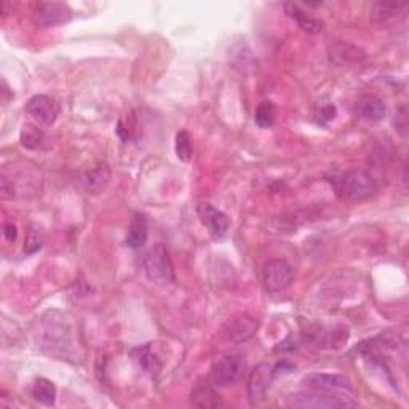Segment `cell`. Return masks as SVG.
Segmentation results:
<instances>
[{
    "label": "cell",
    "instance_id": "obj_1",
    "mask_svg": "<svg viewBox=\"0 0 409 409\" xmlns=\"http://www.w3.org/2000/svg\"><path fill=\"white\" fill-rule=\"evenodd\" d=\"M333 184L337 197L346 201H361L371 199L377 192V184L363 170H347L341 175H334Z\"/></svg>",
    "mask_w": 409,
    "mask_h": 409
},
{
    "label": "cell",
    "instance_id": "obj_2",
    "mask_svg": "<svg viewBox=\"0 0 409 409\" xmlns=\"http://www.w3.org/2000/svg\"><path fill=\"white\" fill-rule=\"evenodd\" d=\"M287 405L294 409H347L357 408L358 401H355L347 394L310 389L288 395Z\"/></svg>",
    "mask_w": 409,
    "mask_h": 409
},
{
    "label": "cell",
    "instance_id": "obj_3",
    "mask_svg": "<svg viewBox=\"0 0 409 409\" xmlns=\"http://www.w3.org/2000/svg\"><path fill=\"white\" fill-rule=\"evenodd\" d=\"M144 272L152 283L170 284L176 280L175 265L170 258V253L163 245L151 248L144 259Z\"/></svg>",
    "mask_w": 409,
    "mask_h": 409
},
{
    "label": "cell",
    "instance_id": "obj_4",
    "mask_svg": "<svg viewBox=\"0 0 409 409\" xmlns=\"http://www.w3.org/2000/svg\"><path fill=\"white\" fill-rule=\"evenodd\" d=\"M264 288L270 293H282L291 287L294 270L284 259H270L264 264L260 272Z\"/></svg>",
    "mask_w": 409,
    "mask_h": 409
},
{
    "label": "cell",
    "instance_id": "obj_5",
    "mask_svg": "<svg viewBox=\"0 0 409 409\" xmlns=\"http://www.w3.org/2000/svg\"><path fill=\"white\" fill-rule=\"evenodd\" d=\"M73 20V10L63 2H39L34 10V23L39 27L63 26Z\"/></svg>",
    "mask_w": 409,
    "mask_h": 409
},
{
    "label": "cell",
    "instance_id": "obj_6",
    "mask_svg": "<svg viewBox=\"0 0 409 409\" xmlns=\"http://www.w3.org/2000/svg\"><path fill=\"white\" fill-rule=\"evenodd\" d=\"M27 115L32 118V122L37 127H51L56 122L59 115V108L46 94H35L26 103Z\"/></svg>",
    "mask_w": 409,
    "mask_h": 409
},
{
    "label": "cell",
    "instance_id": "obj_7",
    "mask_svg": "<svg viewBox=\"0 0 409 409\" xmlns=\"http://www.w3.org/2000/svg\"><path fill=\"white\" fill-rule=\"evenodd\" d=\"M241 371V358L239 355H224L211 367L210 382L215 387H229L232 385Z\"/></svg>",
    "mask_w": 409,
    "mask_h": 409
},
{
    "label": "cell",
    "instance_id": "obj_8",
    "mask_svg": "<svg viewBox=\"0 0 409 409\" xmlns=\"http://www.w3.org/2000/svg\"><path fill=\"white\" fill-rule=\"evenodd\" d=\"M304 382L309 389L325 390V392H337V394H352V384L348 377L342 375H326V372H313L304 377Z\"/></svg>",
    "mask_w": 409,
    "mask_h": 409
},
{
    "label": "cell",
    "instance_id": "obj_9",
    "mask_svg": "<svg viewBox=\"0 0 409 409\" xmlns=\"http://www.w3.org/2000/svg\"><path fill=\"white\" fill-rule=\"evenodd\" d=\"M197 215L200 218L201 224L208 229V232L213 237L221 239V237L227 234V230L230 227V221L226 213L215 208V206L210 203H200L197 206Z\"/></svg>",
    "mask_w": 409,
    "mask_h": 409
},
{
    "label": "cell",
    "instance_id": "obj_10",
    "mask_svg": "<svg viewBox=\"0 0 409 409\" xmlns=\"http://www.w3.org/2000/svg\"><path fill=\"white\" fill-rule=\"evenodd\" d=\"M274 379V366L269 363H260L254 367L250 379H248V395L251 403H259L265 398V394Z\"/></svg>",
    "mask_w": 409,
    "mask_h": 409
},
{
    "label": "cell",
    "instance_id": "obj_11",
    "mask_svg": "<svg viewBox=\"0 0 409 409\" xmlns=\"http://www.w3.org/2000/svg\"><path fill=\"white\" fill-rule=\"evenodd\" d=\"M329 61L337 64V66H351V64H358L366 58V53L360 46L348 42H334L328 49Z\"/></svg>",
    "mask_w": 409,
    "mask_h": 409
},
{
    "label": "cell",
    "instance_id": "obj_12",
    "mask_svg": "<svg viewBox=\"0 0 409 409\" xmlns=\"http://www.w3.org/2000/svg\"><path fill=\"white\" fill-rule=\"evenodd\" d=\"M348 339V331L344 326H333V328H320L315 333H310V341L317 347L322 348H339Z\"/></svg>",
    "mask_w": 409,
    "mask_h": 409
},
{
    "label": "cell",
    "instance_id": "obj_13",
    "mask_svg": "<svg viewBox=\"0 0 409 409\" xmlns=\"http://www.w3.org/2000/svg\"><path fill=\"white\" fill-rule=\"evenodd\" d=\"M387 114L384 99L376 94H363L357 103V115L366 122H381Z\"/></svg>",
    "mask_w": 409,
    "mask_h": 409
},
{
    "label": "cell",
    "instance_id": "obj_14",
    "mask_svg": "<svg viewBox=\"0 0 409 409\" xmlns=\"http://www.w3.org/2000/svg\"><path fill=\"white\" fill-rule=\"evenodd\" d=\"M284 11H287V15L289 18H293L302 31H306L307 34H318L323 31V21H320L318 18H313L312 15L306 13L299 5L284 4Z\"/></svg>",
    "mask_w": 409,
    "mask_h": 409
},
{
    "label": "cell",
    "instance_id": "obj_15",
    "mask_svg": "<svg viewBox=\"0 0 409 409\" xmlns=\"http://www.w3.org/2000/svg\"><path fill=\"white\" fill-rule=\"evenodd\" d=\"M408 11V5L406 4H389V2H377L372 5L371 8V20L375 23H389L394 20H398V18L405 16Z\"/></svg>",
    "mask_w": 409,
    "mask_h": 409
},
{
    "label": "cell",
    "instance_id": "obj_16",
    "mask_svg": "<svg viewBox=\"0 0 409 409\" xmlns=\"http://www.w3.org/2000/svg\"><path fill=\"white\" fill-rule=\"evenodd\" d=\"M191 403L197 408L205 409H215L222 406V401L219 398L218 392L215 390V385L210 384H200L194 389L191 394Z\"/></svg>",
    "mask_w": 409,
    "mask_h": 409
},
{
    "label": "cell",
    "instance_id": "obj_17",
    "mask_svg": "<svg viewBox=\"0 0 409 409\" xmlns=\"http://www.w3.org/2000/svg\"><path fill=\"white\" fill-rule=\"evenodd\" d=\"M147 235H149V227H147L146 218L142 215H134L128 226L127 245L133 250H139L141 246L146 245Z\"/></svg>",
    "mask_w": 409,
    "mask_h": 409
},
{
    "label": "cell",
    "instance_id": "obj_18",
    "mask_svg": "<svg viewBox=\"0 0 409 409\" xmlns=\"http://www.w3.org/2000/svg\"><path fill=\"white\" fill-rule=\"evenodd\" d=\"M111 177V171L108 168V165H98L96 168H93L88 171L84 176V189L88 194H99L103 189L108 186Z\"/></svg>",
    "mask_w": 409,
    "mask_h": 409
},
{
    "label": "cell",
    "instance_id": "obj_19",
    "mask_svg": "<svg viewBox=\"0 0 409 409\" xmlns=\"http://www.w3.org/2000/svg\"><path fill=\"white\" fill-rule=\"evenodd\" d=\"M258 329V322H254L253 318L240 317L235 320H230L226 325V333L234 341H246L248 337L254 334V331Z\"/></svg>",
    "mask_w": 409,
    "mask_h": 409
},
{
    "label": "cell",
    "instance_id": "obj_20",
    "mask_svg": "<svg viewBox=\"0 0 409 409\" xmlns=\"http://www.w3.org/2000/svg\"><path fill=\"white\" fill-rule=\"evenodd\" d=\"M133 358L136 363H138L144 372L151 376H156L157 372L162 370V363L156 357V353L151 351V346H142L133 351Z\"/></svg>",
    "mask_w": 409,
    "mask_h": 409
},
{
    "label": "cell",
    "instance_id": "obj_21",
    "mask_svg": "<svg viewBox=\"0 0 409 409\" xmlns=\"http://www.w3.org/2000/svg\"><path fill=\"white\" fill-rule=\"evenodd\" d=\"M32 395L34 398L37 400L39 403H42V405L46 406H51L55 405V400H56V387L55 384L49 379H37L34 384V389H32Z\"/></svg>",
    "mask_w": 409,
    "mask_h": 409
},
{
    "label": "cell",
    "instance_id": "obj_22",
    "mask_svg": "<svg viewBox=\"0 0 409 409\" xmlns=\"http://www.w3.org/2000/svg\"><path fill=\"white\" fill-rule=\"evenodd\" d=\"M44 243H45L44 227L39 226V224H29L25 240V253L26 254L37 253L40 248L44 246Z\"/></svg>",
    "mask_w": 409,
    "mask_h": 409
},
{
    "label": "cell",
    "instance_id": "obj_23",
    "mask_svg": "<svg viewBox=\"0 0 409 409\" xmlns=\"http://www.w3.org/2000/svg\"><path fill=\"white\" fill-rule=\"evenodd\" d=\"M254 122L259 128H270L275 122V106L272 101H263L258 106L256 114H254Z\"/></svg>",
    "mask_w": 409,
    "mask_h": 409
},
{
    "label": "cell",
    "instance_id": "obj_24",
    "mask_svg": "<svg viewBox=\"0 0 409 409\" xmlns=\"http://www.w3.org/2000/svg\"><path fill=\"white\" fill-rule=\"evenodd\" d=\"M21 144L26 147V149H40L44 144V133L37 125H26L21 132Z\"/></svg>",
    "mask_w": 409,
    "mask_h": 409
},
{
    "label": "cell",
    "instance_id": "obj_25",
    "mask_svg": "<svg viewBox=\"0 0 409 409\" xmlns=\"http://www.w3.org/2000/svg\"><path fill=\"white\" fill-rule=\"evenodd\" d=\"M176 153L182 162H191L192 158V138L186 130L176 134Z\"/></svg>",
    "mask_w": 409,
    "mask_h": 409
},
{
    "label": "cell",
    "instance_id": "obj_26",
    "mask_svg": "<svg viewBox=\"0 0 409 409\" xmlns=\"http://www.w3.org/2000/svg\"><path fill=\"white\" fill-rule=\"evenodd\" d=\"M394 123H395L396 130H398V132L401 133L403 138H406V134H408V109H406V106H401V108L396 111Z\"/></svg>",
    "mask_w": 409,
    "mask_h": 409
},
{
    "label": "cell",
    "instance_id": "obj_27",
    "mask_svg": "<svg viewBox=\"0 0 409 409\" xmlns=\"http://www.w3.org/2000/svg\"><path fill=\"white\" fill-rule=\"evenodd\" d=\"M0 197H2V200H10L15 197V186L7 176H2V180H0Z\"/></svg>",
    "mask_w": 409,
    "mask_h": 409
},
{
    "label": "cell",
    "instance_id": "obj_28",
    "mask_svg": "<svg viewBox=\"0 0 409 409\" xmlns=\"http://www.w3.org/2000/svg\"><path fill=\"white\" fill-rule=\"evenodd\" d=\"M334 118H336V108L333 104H328V106H325V108L320 109L318 120L322 123H328L331 120H334Z\"/></svg>",
    "mask_w": 409,
    "mask_h": 409
},
{
    "label": "cell",
    "instance_id": "obj_29",
    "mask_svg": "<svg viewBox=\"0 0 409 409\" xmlns=\"http://www.w3.org/2000/svg\"><path fill=\"white\" fill-rule=\"evenodd\" d=\"M4 237L7 239L10 243L16 241V237H18V230L16 226L13 222H5L4 224Z\"/></svg>",
    "mask_w": 409,
    "mask_h": 409
}]
</instances>
